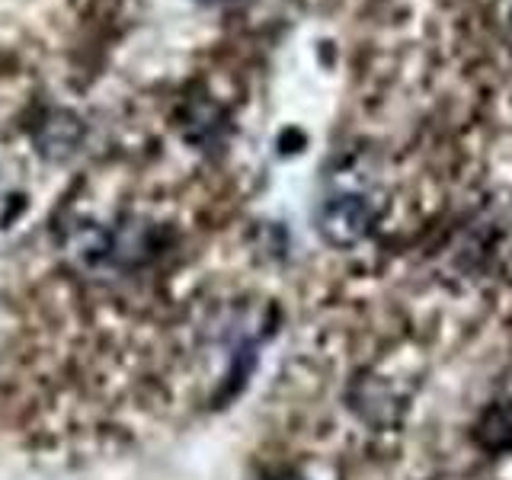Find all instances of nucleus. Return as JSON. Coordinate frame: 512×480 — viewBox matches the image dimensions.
Here are the masks:
<instances>
[{"label":"nucleus","mask_w":512,"mask_h":480,"mask_svg":"<svg viewBox=\"0 0 512 480\" xmlns=\"http://www.w3.org/2000/svg\"><path fill=\"white\" fill-rule=\"evenodd\" d=\"M375 224V208L362 196H333L320 205L317 231L330 247H356Z\"/></svg>","instance_id":"1"},{"label":"nucleus","mask_w":512,"mask_h":480,"mask_svg":"<svg viewBox=\"0 0 512 480\" xmlns=\"http://www.w3.org/2000/svg\"><path fill=\"white\" fill-rule=\"evenodd\" d=\"M80 138H84V122H80L68 109H55L36 132L39 151L45 157H52V160H61V157H68L71 151H77Z\"/></svg>","instance_id":"2"},{"label":"nucleus","mask_w":512,"mask_h":480,"mask_svg":"<svg viewBox=\"0 0 512 480\" xmlns=\"http://www.w3.org/2000/svg\"><path fill=\"white\" fill-rule=\"evenodd\" d=\"M477 436H480V442L490 448V452L509 448L512 445V404L490 407L487 416L477 426Z\"/></svg>","instance_id":"3"},{"label":"nucleus","mask_w":512,"mask_h":480,"mask_svg":"<svg viewBox=\"0 0 512 480\" xmlns=\"http://www.w3.org/2000/svg\"><path fill=\"white\" fill-rule=\"evenodd\" d=\"M279 480H301V477H295V474H285V477H279Z\"/></svg>","instance_id":"4"},{"label":"nucleus","mask_w":512,"mask_h":480,"mask_svg":"<svg viewBox=\"0 0 512 480\" xmlns=\"http://www.w3.org/2000/svg\"><path fill=\"white\" fill-rule=\"evenodd\" d=\"M509 36H512V29H509Z\"/></svg>","instance_id":"5"}]
</instances>
